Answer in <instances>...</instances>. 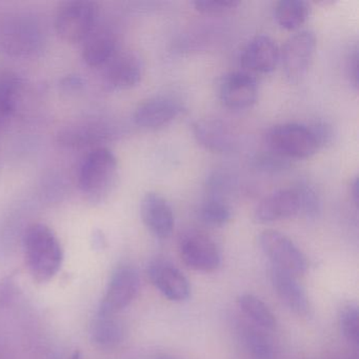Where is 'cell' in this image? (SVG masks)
Listing matches in <instances>:
<instances>
[{
	"label": "cell",
	"mask_w": 359,
	"mask_h": 359,
	"mask_svg": "<svg viewBox=\"0 0 359 359\" xmlns=\"http://www.w3.org/2000/svg\"><path fill=\"white\" fill-rule=\"evenodd\" d=\"M27 264L34 280H51L62 266L64 252L55 233L43 224L27 229L24 236Z\"/></svg>",
	"instance_id": "6da1fadb"
},
{
	"label": "cell",
	"mask_w": 359,
	"mask_h": 359,
	"mask_svg": "<svg viewBox=\"0 0 359 359\" xmlns=\"http://www.w3.org/2000/svg\"><path fill=\"white\" fill-rule=\"evenodd\" d=\"M118 163L112 151L100 147L90 152L79 173V186L91 203H100L110 194L115 186Z\"/></svg>",
	"instance_id": "7a4b0ae2"
},
{
	"label": "cell",
	"mask_w": 359,
	"mask_h": 359,
	"mask_svg": "<svg viewBox=\"0 0 359 359\" xmlns=\"http://www.w3.org/2000/svg\"><path fill=\"white\" fill-rule=\"evenodd\" d=\"M269 151L287 159L313 156L319 147L310 128L300 123H281L268 130L264 135Z\"/></svg>",
	"instance_id": "3957f363"
},
{
	"label": "cell",
	"mask_w": 359,
	"mask_h": 359,
	"mask_svg": "<svg viewBox=\"0 0 359 359\" xmlns=\"http://www.w3.org/2000/svg\"><path fill=\"white\" fill-rule=\"evenodd\" d=\"M98 15L100 9L93 1H69L60 8L56 15V32L68 43L86 41L93 33Z\"/></svg>",
	"instance_id": "277c9868"
},
{
	"label": "cell",
	"mask_w": 359,
	"mask_h": 359,
	"mask_svg": "<svg viewBox=\"0 0 359 359\" xmlns=\"http://www.w3.org/2000/svg\"><path fill=\"white\" fill-rule=\"evenodd\" d=\"M260 247L273 266L285 271L294 276L304 274L309 262L304 252L283 233L266 230L260 234Z\"/></svg>",
	"instance_id": "5b68a950"
},
{
	"label": "cell",
	"mask_w": 359,
	"mask_h": 359,
	"mask_svg": "<svg viewBox=\"0 0 359 359\" xmlns=\"http://www.w3.org/2000/svg\"><path fill=\"white\" fill-rule=\"evenodd\" d=\"M178 249L184 264L198 272H213L222 264L215 241L201 231H186L180 236Z\"/></svg>",
	"instance_id": "8992f818"
},
{
	"label": "cell",
	"mask_w": 359,
	"mask_h": 359,
	"mask_svg": "<svg viewBox=\"0 0 359 359\" xmlns=\"http://www.w3.org/2000/svg\"><path fill=\"white\" fill-rule=\"evenodd\" d=\"M316 49V37L312 31L304 30L287 39L280 53L283 72L287 81L297 83L304 79Z\"/></svg>",
	"instance_id": "52a82bcc"
},
{
	"label": "cell",
	"mask_w": 359,
	"mask_h": 359,
	"mask_svg": "<svg viewBox=\"0 0 359 359\" xmlns=\"http://www.w3.org/2000/svg\"><path fill=\"white\" fill-rule=\"evenodd\" d=\"M140 287V279L137 270L130 264L119 266L113 272L98 313L116 315L135 299Z\"/></svg>",
	"instance_id": "ba28073f"
},
{
	"label": "cell",
	"mask_w": 359,
	"mask_h": 359,
	"mask_svg": "<svg viewBox=\"0 0 359 359\" xmlns=\"http://www.w3.org/2000/svg\"><path fill=\"white\" fill-rule=\"evenodd\" d=\"M258 83L247 71H234L222 77L219 83V98L226 108L243 110L255 104Z\"/></svg>",
	"instance_id": "9c48e42d"
},
{
	"label": "cell",
	"mask_w": 359,
	"mask_h": 359,
	"mask_svg": "<svg viewBox=\"0 0 359 359\" xmlns=\"http://www.w3.org/2000/svg\"><path fill=\"white\" fill-rule=\"evenodd\" d=\"M148 276L155 287L171 302H182L190 297L187 277L171 262L155 259L148 266Z\"/></svg>",
	"instance_id": "30bf717a"
},
{
	"label": "cell",
	"mask_w": 359,
	"mask_h": 359,
	"mask_svg": "<svg viewBox=\"0 0 359 359\" xmlns=\"http://www.w3.org/2000/svg\"><path fill=\"white\" fill-rule=\"evenodd\" d=\"M182 106L171 96H154L140 104L134 112V123L147 130L163 127L180 116Z\"/></svg>",
	"instance_id": "8fae6325"
},
{
	"label": "cell",
	"mask_w": 359,
	"mask_h": 359,
	"mask_svg": "<svg viewBox=\"0 0 359 359\" xmlns=\"http://www.w3.org/2000/svg\"><path fill=\"white\" fill-rule=\"evenodd\" d=\"M144 62L133 52L115 54L107 64L104 85L110 90H126L134 87L142 81Z\"/></svg>",
	"instance_id": "7c38bea8"
},
{
	"label": "cell",
	"mask_w": 359,
	"mask_h": 359,
	"mask_svg": "<svg viewBox=\"0 0 359 359\" xmlns=\"http://www.w3.org/2000/svg\"><path fill=\"white\" fill-rule=\"evenodd\" d=\"M140 215L149 231L159 239L170 237L173 232V210L167 199L155 192H149L142 197Z\"/></svg>",
	"instance_id": "4fadbf2b"
},
{
	"label": "cell",
	"mask_w": 359,
	"mask_h": 359,
	"mask_svg": "<svg viewBox=\"0 0 359 359\" xmlns=\"http://www.w3.org/2000/svg\"><path fill=\"white\" fill-rule=\"evenodd\" d=\"M299 214V201L295 189H280L264 197L254 211L258 224H270Z\"/></svg>",
	"instance_id": "5bb4252c"
},
{
	"label": "cell",
	"mask_w": 359,
	"mask_h": 359,
	"mask_svg": "<svg viewBox=\"0 0 359 359\" xmlns=\"http://www.w3.org/2000/svg\"><path fill=\"white\" fill-rule=\"evenodd\" d=\"M279 60L280 51L276 43L268 35L254 37L241 52V65L251 72H272L276 69Z\"/></svg>",
	"instance_id": "9a60e30c"
},
{
	"label": "cell",
	"mask_w": 359,
	"mask_h": 359,
	"mask_svg": "<svg viewBox=\"0 0 359 359\" xmlns=\"http://www.w3.org/2000/svg\"><path fill=\"white\" fill-rule=\"evenodd\" d=\"M271 281L281 302L298 316L306 317L311 314L312 306L306 290L297 280V277L280 269L272 266Z\"/></svg>",
	"instance_id": "2e32d148"
},
{
	"label": "cell",
	"mask_w": 359,
	"mask_h": 359,
	"mask_svg": "<svg viewBox=\"0 0 359 359\" xmlns=\"http://www.w3.org/2000/svg\"><path fill=\"white\" fill-rule=\"evenodd\" d=\"M193 134L201 146L212 152L230 153L237 147L236 136L219 121H197L193 125Z\"/></svg>",
	"instance_id": "e0dca14e"
},
{
	"label": "cell",
	"mask_w": 359,
	"mask_h": 359,
	"mask_svg": "<svg viewBox=\"0 0 359 359\" xmlns=\"http://www.w3.org/2000/svg\"><path fill=\"white\" fill-rule=\"evenodd\" d=\"M34 25L22 20L7 22L1 25L0 46L12 53H30L39 45V34Z\"/></svg>",
	"instance_id": "ac0fdd59"
},
{
	"label": "cell",
	"mask_w": 359,
	"mask_h": 359,
	"mask_svg": "<svg viewBox=\"0 0 359 359\" xmlns=\"http://www.w3.org/2000/svg\"><path fill=\"white\" fill-rule=\"evenodd\" d=\"M92 342L102 350H112L118 346L126 337L123 323L116 315L97 313L90 330Z\"/></svg>",
	"instance_id": "d6986e66"
},
{
	"label": "cell",
	"mask_w": 359,
	"mask_h": 359,
	"mask_svg": "<svg viewBox=\"0 0 359 359\" xmlns=\"http://www.w3.org/2000/svg\"><path fill=\"white\" fill-rule=\"evenodd\" d=\"M86 41L83 57L90 67L104 66L116 54V43L109 33H92Z\"/></svg>",
	"instance_id": "ffe728a7"
},
{
	"label": "cell",
	"mask_w": 359,
	"mask_h": 359,
	"mask_svg": "<svg viewBox=\"0 0 359 359\" xmlns=\"http://www.w3.org/2000/svg\"><path fill=\"white\" fill-rule=\"evenodd\" d=\"M310 12V5L306 1L281 0L275 6L274 18L281 28L293 31L306 22Z\"/></svg>",
	"instance_id": "44dd1931"
},
{
	"label": "cell",
	"mask_w": 359,
	"mask_h": 359,
	"mask_svg": "<svg viewBox=\"0 0 359 359\" xmlns=\"http://www.w3.org/2000/svg\"><path fill=\"white\" fill-rule=\"evenodd\" d=\"M22 81L18 75L0 71V130L5 127L15 110Z\"/></svg>",
	"instance_id": "7402d4cb"
},
{
	"label": "cell",
	"mask_w": 359,
	"mask_h": 359,
	"mask_svg": "<svg viewBox=\"0 0 359 359\" xmlns=\"http://www.w3.org/2000/svg\"><path fill=\"white\" fill-rule=\"evenodd\" d=\"M238 306L243 314L262 329L273 330L276 327L275 315L257 296L243 294L238 298Z\"/></svg>",
	"instance_id": "603a6c76"
},
{
	"label": "cell",
	"mask_w": 359,
	"mask_h": 359,
	"mask_svg": "<svg viewBox=\"0 0 359 359\" xmlns=\"http://www.w3.org/2000/svg\"><path fill=\"white\" fill-rule=\"evenodd\" d=\"M198 217L207 226L219 228L230 222L232 211L224 199L210 197L199 207Z\"/></svg>",
	"instance_id": "cb8c5ba5"
},
{
	"label": "cell",
	"mask_w": 359,
	"mask_h": 359,
	"mask_svg": "<svg viewBox=\"0 0 359 359\" xmlns=\"http://www.w3.org/2000/svg\"><path fill=\"white\" fill-rule=\"evenodd\" d=\"M108 132L97 127H74L65 130L60 133V142L70 147H83L100 142L108 136Z\"/></svg>",
	"instance_id": "d4e9b609"
},
{
	"label": "cell",
	"mask_w": 359,
	"mask_h": 359,
	"mask_svg": "<svg viewBox=\"0 0 359 359\" xmlns=\"http://www.w3.org/2000/svg\"><path fill=\"white\" fill-rule=\"evenodd\" d=\"M243 340L248 352L254 359H273L274 351L269 338L254 327L243 330Z\"/></svg>",
	"instance_id": "484cf974"
},
{
	"label": "cell",
	"mask_w": 359,
	"mask_h": 359,
	"mask_svg": "<svg viewBox=\"0 0 359 359\" xmlns=\"http://www.w3.org/2000/svg\"><path fill=\"white\" fill-rule=\"evenodd\" d=\"M294 189L297 192L299 201V213L308 219L318 217L321 211V201L314 187L311 186L308 182H302Z\"/></svg>",
	"instance_id": "4316f807"
},
{
	"label": "cell",
	"mask_w": 359,
	"mask_h": 359,
	"mask_svg": "<svg viewBox=\"0 0 359 359\" xmlns=\"http://www.w3.org/2000/svg\"><path fill=\"white\" fill-rule=\"evenodd\" d=\"M358 316V308L356 304H346L340 310L339 323L342 334L355 346H358L359 344Z\"/></svg>",
	"instance_id": "83f0119b"
},
{
	"label": "cell",
	"mask_w": 359,
	"mask_h": 359,
	"mask_svg": "<svg viewBox=\"0 0 359 359\" xmlns=\"http://www.w3.org/2000/svg\"><path fill=\"white\" fill-rule=\"evenodd\" d=\"M253 165L259 171L276 173V172L289 169L291 167V163H290L289 159L268 151V152L256 155L253 158Z\"/></svg>",
	"instance_id": "f1b7e54d"
},
{
	"label": "cell",
	"mask_w": 359,
	"mask_h": 359,
	"mask_svg": "<svg viewBox=\"0 0 359 359\" xmlns=\"http://www.w3.org/2000/svg\"><path fill=\"white\" fill-rule=\"evenodd\" d=\"M192 5L201 13L215 15L236 9L241 3L236 0H196L193 1Z\"/></svg>",
	"instance_id": "f546056e"
},
{
	"label": "cell",
	"mask_w": 359,
	"mask_h": 359,
	"mask_svg": "<svg viewBox=\"0 0 359 359\" xmlns=\"http://www.w3.org/2000/svg\"><path fill=\"white\" fill-rule=\"evenodd\" d=\"M234 187L232 176L229 175L226 172H215L210 176L208 182V189H209L210 197L212 198L224 199L226 195H228Z\"/></svg>",
	"instance_id": "4dcf8cb0"
},
{
	"label": "cell",
	"mask_w": 359,
	"mask_h": 359,
	"mask_svg": "<svg viewBox=\"0 0 359 359\" xmlns=\"http://www.w3.org/2000/svg\"><path fill=\"white\" fill-rule=\"evenodd\" d=\"M309 128H310L311 132H312L319 148L330 144L332 140H333L334 131L332 129V126L325 123V121H316V123H313Z\"/></svg>",
	"instance_id": "1f68e13d"
},
{
	"label": "cell",
	"mask_w": 359,
	"mask_h": 359,
	"mask_svg": "<svg viewBox=\"0 0 359 359\" xmlns=\"http://www.w3.org/2000/svg\"><path fill=\"white\" fill-rule=\"evenodd\" d=\"M346 69H348L351 83L355 88L358 87V48L355 47L348 54Z\"/></svg>",
	"instance_id": "d6a6232c"
},
{
	"label": "cell",
	"mask_w": 359,
	"mask_h": 359,
	"mask_svg": "<svg viewBox=\"0 0 359 359\" xmlns=\"http://www.w3.org/2000/svg\"><path fill=\"white\" fill-rule=\"evenodd\" d=\"M62 89L67 92L79 91L85 86V81L79 75H68L62 79Z\"/></svg>",
	"instance_id": "836d02e7"
},
{
	"label": "cell",
	"mask_w": 359,
	"mask_h": 359,
	"mask_svg": "<svg viewBox=\"0 0 359 359\" xmlns=\"http://www.w3.org/2000/svg\"><path fill=\"white\" fill-rule=\"evenodd\" d=\"M351 193H352L353 201L355 205H358V178L355 177L351 182Z\"/></svg>",
	"instance_id": "e575fe53"
},
{
	"label": "cell",
	"mask_w": 359,
	"mask_h": 359,
	"mask_svg": "<svg viewBox=\"0 0 359 359\" xmlns=\"http://www.w3.org/2000/svg\"><path fill=\"white\" fill-rule=\"evenodd\" d=\"M71 359H83V357H81V352H79V351H76V352H75L74 354L72 355V357H71Z\"/></svg>",
	"instance_id": "d590c367"
},
{
	"label": "cell",
	"mask_w": 359,
	"mask_h": 359,
	"mask_svg": "<svg viewBox=\"0 0 359 359\" xmlns=\"http://www.w3.org/2000/svg\"><path fill=\"white\" fill-rule=\"evenodd\" d=\"M157 359H177L175 357L168 356V355H163V356H159Z\"/></svg>",
	"instance_id": "8d00e7d4"
}]
</instances>
